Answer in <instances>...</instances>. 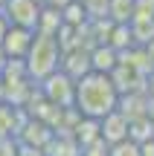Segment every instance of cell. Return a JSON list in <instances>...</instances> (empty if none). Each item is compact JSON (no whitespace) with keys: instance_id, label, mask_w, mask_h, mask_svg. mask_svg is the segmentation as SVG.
Returning a JSON list of instances; mask_svg holds the SVG:
<instances>
[{"instance_id":"6da1fadb","label":"cell","mask_w":154,"mask_h":156,"mask_svg":"<svg viewBox=\"0 0 154 156\" xmlns=\"http://www.w3.org/2000/svg\"><path fill=\"white\" fill-rule=\"evenodd\" d=\"M119 104V93H116L114 81L102 73H87L76 81V98H73V110L81 119H93L102 122L105 116L116 110Z\"/></svg>"},{"instance_id":"7a4b0ae2","label":"cell","mask_w":154,"mask_h":156,"mask_svg":"<svg viewBox=\"0 0 154 156\" xmlns=\"http://www.w3.org/2000/svg\"><path fill=\"white\" fill-rule=\"evenodd\" d=\"M58 67H61V46H58V41L35 32L32 46H29L26 58H23V69H26L29 81L41 84L44 78H50L52 73H58Z\"/></svg>"},{"instance_id":"3957f363","label":"cell","mask_w":154,"mask_h":156,"mask_svg":"<svg viewBox=\"0 0 154 156\" xmlns=\"http://www.w3.org/2000/svg\"><path fill=\"white\" fill-rule=\"evenodd\" d=\"M41 98L50 101V104L58 107V110H73L76 81L58 69V73H52L50 78H44V81H41Z\"/></svg>"},{"instance_id":"277c9868","label":"cell","mask_w":154,"mask_h":156,"mask_svg":"<svg viewBox=\"0 0 154 156\" xmlns=\"http://www.w3.org/2000/svg\"><path fill=\"white\" fill-rule=\"evenodd\" d=\"M38 15H41V0H6L3 3V17L9 20V26L35 32Z\"/></svg>"},{"instance_id":"5b68a950","label":"cell","mask_w":154,"mask_h":156,"mask_svg":"<svg viewBox=\"0 0 154 156\" xmlns=\"http://www.w3.org/2000/svg\"><path fill=\"white\" fill-rule=\"evenodd\" d=\"M32 38H35V32H29V29L9 26L3 44H0V49L6 52V58H9V61H23V58H26V52H29V46H32Z\"/></svg>"},{"instance_id":"8992f818","label":"cell","mask_w":154,"mask_h":156,"mask_svg":"<svg viewBox=\"0 0 154 156\" xmlns=\"http://www.w3.org/2000/svg\"><path fill=\"white\" fill-rule=\"evenodd\" d=\"M111 81H114L116 93L119 95H131V93H145V78L137 75L131 67H125V64H116V69L108 75Z\"/></svg>"},{"instance_id":"52a82bcc","label":"cell","mask_w":154,"mask_h":156,"mask_svg":"<svg viewBox=\"0 0 154 156\" xmlns=\"http://www.w3.org/2000/svg\"><path fill=\"white\" fill-rule=\"evenodd\" d=\"M99 133H102V142L105 145H119V142L128 139V122L119 116V113H111V116H105L102 122H99Z\"/></svg>"},{"instance_id":"ba28073f","label":"cell","mask_w":154,"mask_h":156,"mask_svg":"<svg viewBox=\"0 0 154 156\" xmlns=\"http://www.w3.org/2000/svg\"><path fill=\"white\" fill-rule=\"evenodd\" d=\"M119 64V55H116L111 46L99 44V46H90V73H102V75H111Z\"/></svg>"},{"instance_id":"9c48e42d","label":"cell","mask_w":154,"mask_h":156,"mask_svg":"<svg viewBox=\"0 0 154 156\" xmlns=\"http://www.w3.org/2000/svg\"><path fill=\"white\" fill-rule=\"evenodd\" d=\"M145 104H148V95L145 93H131V95H119V104H116V113H119L125 122H134V119L145 116Z\"/></svg>"},{"instance_id":"30bf717a","label":"cell","mask_w":154,"mask_h":156,"mask_svg":"<svg viewBox=\"0 0 154 156\" xmlns=\"http://www.w3.org/2000/svg\"><path fill=\"white\" fill-rule=\"evenodd\" d=\"M128 29H131L134 46H145L148 41H154V17L151 15H134Z\"/></svg>"},{"instance_id":"8fae6325","label":"cell","mask_w":154,"mask_h":156,"mask_svg":"<svg viewBox=\"0 0 154 156\" xmlns=\"http://www.w3.org/2000/svg\"><path fill=\"white\" fill-rule=\"evenodd\" d=\"M102 139V133H99V122H93V119H79V124L73 127V142L79 145V151H85V147H90L93 142Z\"/></svg>"},{"instance_id":"7c38bea8","label":"cell","mask_w":154,"mask_h":156,"mask_svg":"<svg viewBox=\"0 0 154 156\" xmlns=\"http://www.w3.org/2000/svg\"><path fill=\"white\" fill-rule=\"evenodd\" d=\"M61 26H64L61 12L41 6V15H38V26H35V32H38V35H47V38H55V35L61 32Z\"/></svg>"},{"instance_id":"4fadbf2b","label":"cell","mask_w":154,"mask_h":156,"mask_svg":"<svg viewBox=\"0 0 154 156\" xmlns=\"http://www.w3.org/2000/svg\"><path fill=\"white\" fill-rule=\"evenodd\" d=\"M105 46H111L116 55H122V52L131 49V46H134V38H131V29H128V23H114V26H111V32H108Z\"/></svg>"},{"instance_id":"5bb4252c","label":"cell","mask_w":154,"mask_h":156,"mask_svg":"<svg viewBox=\"0 0 154 156\" xmlns=\"http://www.w3.org/2000/svg\"><path fill=\"white\" fill-rule=\"evenodd\" d=\"M128 139L134 145H145V142L154 139V124L148 122V116H140L134 122H128Z\"/></svg>"},{"instance_id":"9a60e30c","label":"cell","mask_w":154,"mask_h":156,"mask_svg":"<svg viewBox=\"0 0 154 156\" xmlns=\"http://www.w3.org/2000/svg\"><path fill=\"white\" fill-rule=\"evenodd\" d=\"M137 0H108V20L111 23H131Z\"/></svg>"},{"instance_id":"2e32d148","label":"cell","mask_w":154,"mask_h":156,"mask_svg":"<svg viewBox=\"0 0 154 156\" xmlns=\"http://www.w3.org/2000/svg\"><path fill=\"white\" fill-rule=\"evenodd\" d=\"M61 20H64V26H70V29H81V26H87L85 9L79 6V0H73L70 6H64V9H61Z\"/></svg>"},{"instance_id":"e0dca14e","label":"cell","mask_w":154,"mask_h":156,"mask_svg":"<svg viewBox=\"0 0 154 156\" xmlns=\"http://www.w3.org/2000/svg\"><path fill=\"white\" fill-rule=\"evenodd\" d=\"M79 6L85 9L87 23H93V20H108V0H79Z\"/></svg>"},{"instance_id":"ac0fdd59","label":"cell","mask_w":154,"mask_h":156,"mask_svg":"<svg viewBox=\"0 0 154 156\" xmlns=\"http://www.w3.org/2000/svg\"><path fill=\"white\" fill-rule=\"evenodd\" d=\"M15 119H17V110L0 104V139H12V133H17Z\"/></svg>"},{"instance_id":"d6986e66","label":"cell","mask_w":154,"mask_h":156,"mask_svg":"<svg viewBox=\"0 0 154 156\" xmlns=\"http://www.w3.org/2000/svg\"><path fill=\"white\" fill-rule=\"evenodd\" d=\"M108 156H140V145H134L131 139H125V142H119V145H111Z\"/></svg>"},{"instance_id":"ffe728a7","label":"cell","mask_w":154,"mask_h":156,"mask_svg":"<svg viewBox=\"0 0 154 156\" xmlns=\"http://www.w3.org/2000/svg\"><path fill=\"white\" fill-rule=\"evenodd\" d=\"M79 156H108V145L99 139V142H93L90 147H85V151H81Z\"/></svg>"},{"instance_id":"44dd1931","label":"cell","mask_w":154,"mask_h":156,"mask_svg":"<svg viewBox=\"0 0 154 156\" xmlns=\"http://www.w3.org/2000/svg\"><path fill=\"white\" fill-rule=\"evenodd\" d=\"M70 3H73V0H41V6H47V9H58V12H61L64 6H70Z\"/></svg>"},{"instance_id":"7402d4cb","label":"cell","mask_w":154,"mask_h":156,"mask_svg":"<svg viewBox=\"0 0 154 156\" xmlns=\"http://www.w3.org/2000/svg\"><path fill=\"white\" fill-rule=\"evenodd\" d=\"M143 52H145V58H148V64H151V69H154V41H148V44L143 46Z\"/></svg>"},{"instance_id":"603a6c76","label":"cell","mask_w":154,"mask_h":156,"mask_svg":"<svg viewBox=\"0 0 154 156\" xmlns=\"http://www.w3.org/2000/svg\"><path fill=\"white\" fill-rule=\"evenodd\" d=\"M140 156H154V139L145 142V145H140Z\"/></svg>"},{"instance_id":"cb8c5ba5","label":"cell","mask_w":154,"mask_h":156,"mask_svg":"<svg viewBox=\"0 0 154 156\" xmlns=\"http://www.w3.org/2000/svg\"><path fill=\"white\" fill-rule=\"evenodd\" d=\"M145 95H151V98H154V69H151V75L145 78Z\"/></svg>"},{"instance_id":"d4e9b609","label":"cell","mask_w":154,"mask_h":156,"mask_svg":"<svg viewBox=\"0 0 154 156\" xmlns=\"http://www.w3.org/2000/svg\"><path fill=\"white\" fill-rule=\"evenodd\" d=\"M6 32H9V20H6V17L0 15V44H3V38H6Z\"/></svg>"},{"instance_id":"484cf974","label":"cell","mask_w":154,"mask_h":156,"mask_svg":"<svg viewBox=\"0 0 154 156\" xmlns=\"http://www.w3.org/2000/svg\"><path fill=\"white\" fill-rule=\"evenodd\" d=\"M145 116H148V122L154 124V98L148 95V104H145Z\"/></svg>"},{"instance_id":"4316f807","label":"cell","mask_w":154,"mask_h":156,"mask_svg":"<svg viewBox=\"0 0 154 156\" xmlns=\"http://www.w3.org/2000/svg\"><path fill=\"white\" fill-rule=\"evenodd\" d=\"M6 64H9V58H6V52L0 49V75H3V69H6Z\"/></svg>"},{"instance_id":"83f0119b","label":"cell","mask_w":154,"mask_h":156,"mask_svg":"<svg viewBox=\"0 0 154 156\" xmlns=\"http://www.w3.org/2000/svg\"><path fill=\"white\" fill-rule=\"evenodd\" d=\"M3 3H6V0H0V15H3Z\"/></svg>"},{"instance_id":"f1b7e54d","label":"cell","mask_w":154,"mask_h":156,"mask_svg":"<svg viewBox=\"0 0 154 156\" xmlns=\"http://www.w3.org/2000/svg\"><path fill=\"white\" fill-rule=\"evenodd\" d=\"M148 3H151V6H154V0H148Z\"/></svg>"}]
</instances>
